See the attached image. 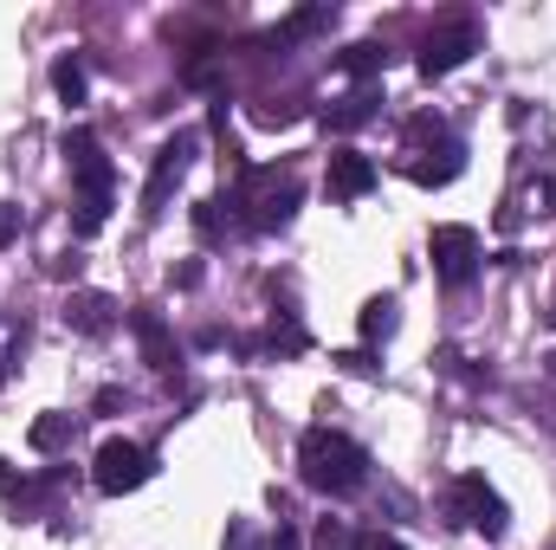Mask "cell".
<instances>
[{"label": "cell", "mask_w": 556, "mask_h": 550, "mask_svg": "<svg viewBox=\"0 0 556 550\" xmlns=\"http://www.w3.org/2000/svg\"><path fill=\"white\" fill-rule=\"evenodd\" d=\"M408 142H446V124L433 111H420V117H408Z\"/></svg>", "instance_id": "7402d4cb"}, {"label": "cell", "mask_w": 556, "mask_h": 550, "mask_svg": "<svg viewBox=\"0 0 556 550\" xmlns=\"http://www.w3.org/2000/svg\"><path fill=\"white\" fill-rule=\"evenodd\" d=\"M298 473H304L311 492L343 499V492H363V486H369V453H363L350 434H337V427H304V440H298Z\"/></svg>", "instance_id": "6da1fadb"}, {"label": "cell", "mask_w": 556, "mask_h": 550, "mask_svg": "<svg viewBox=\"0 0 556 550\" xmlns=\"http://www.w3.org/2000/svg\"><path fill=\"white\" fill-rule=\"evenodd\" d=\"M544 324H551V330H556V304H551V311H544Z\"/></svg>", "instance_id": "1f68e13d"}, {"label": "cell", "mask_w": 556, "mask_h": 550, "mask_svg": "<svg viewBox=\"0 0 556 550\" xmlns=\"http://www.w3.org/2000/svg\"><path fill=\"white\" fill-rule=\"evenodd\" d=\"M324 188H330L337 201H363V195L376 188V162H369L363 149H337L330 168H324Z\"/></svg>", "instance_id": "ba28073f"}, {"label": "cell", "mask_w": 556, "mask_h": 550, "mask_svg": "<svg viewBox=\"0 0 556 550\" xmlns=\"http://www.w3.org/2000/svg\"><path fill=\"white\" fill-rule=\"evenodd\" d=\"M459 168H466V149H459V142H440V155H433V162H427V155L408 162V175H415L420 188H446Z\"/></svg>", "instance_id": "5bb4252c"}, {"label": "cell", "mask_w": 556, "mask_h": 550, "mask_svg": "<svg viewBox=\"0 0 556 550\" xmlns=\"http://www.w3.org/2000/svg\"><path fill=\"white\" fill-rule=\"evenodd\" d=\"M111 221V195H78V214H72V234L78 240H91L98 227Z\"/></svg>", "instance_id": "d6986e66"}, {"label": "cell", "mask_w": 556, "mask_h": 550, "mask_svg": "<svg viewBox=\"0 0 556 550\" xmlns=\"http://www.w3.org/2000/svg\"><path fill=\"white\" fill-rule=\"evenodd\" d=\"M130 330H137V343H142V363L155 376H168L175 370V330L162 324V311H130Z\"/></svg>", "instance_id": "30bf717a"}, {"label": "cell", "mask_w": 556, "mask_h": 550, "mask_svg": "<svg viewBox=\"0 0 556 550\" xmlns=\"http://www.w3.org/2000/svg\"><path fill=\"white\" fill-rule=\"evenodd\" d=\"M337 65H343L350 78H376V72L389 65V52H382L376 39H356V46H343V52H337Z\"/></svg>", "instance_id": "2e32d148"}, {"label": "cell", "mask_w": 556, "mask_h": 550, "mask_svg": "<svg viewBox=\"0 0 556 550\" xmlns=\"http://www.w3.org/2000/svg\"><path fill=\"white\" fill-rule=\"evenodd\" d=\"M65 324H72L78 337H111V330H117V298H111V291H72Z\"/></svg>", "instance_id": "9c48e42d"}, {"label": "cell", "mask_w": 556, "mask_h": 550, "mask_svg": "<svg viewBox=\"0 0 556 550\" xmlns=\"http://www.w3.org/2000/svg\"><path fill=\"white\" fill-rule=\"evenodd\" d=\"M382 117V91L376 85H356L350 98H337L330 111H324V124L337 130V137H350V130H363V124H376Z\"/></svg>", "instance_id": "8fae6325"}, {"label": "cell", "mask_w": 556, "mask_h": 550, "mask_svg": "<svg viewBox=\"0 0 556 550\" xmlns=\"http://www.w3.org/2000/svg\"><path fill=\"white\" fill-rule=\"evenodd\" d=\"M363 550H408V545H395V538H376V545H363Z\"/></svg>", "instance_id": "4dcf8cb0"}, {"label": "cell", "mask_w": 556, "mask_h": 550, "mask_svg": "<svg viewBox=\"0 0 556 550\" xmlns=\"http://www.w3.org/2000/svg\"><path fill=\"white\" fill-rule=\"evenodd\" d=\"M446 518L453 525H472V532H485V538H505V499L479 479V473H459L453 479V499H446Z\"/></svg>", "instance_id": "277c9868"}, {"label": "cell", "mask_w": 556, "mask_h": 550, "mask_svg": "<svg viewBox=\"0 0 556 550\" xmlns=\"http://www.w3.org/2000/svg\"><path fill=\"white\" fill-rule=\"evenodd\" d=\"M124 409V389H98V414H117Z\"/></svg>", "instance_id": "83f0119b"}, {"label": "cell", "mask_w": 556, "mask_h": 550, "mask_svg": "<svg viewBox=\"0 0 556 550\" xmlns=\"http://www.w3.org/2000/svg\"><path fill=\"white\" fill-rule=\"evenodd\" d=\"M273 550H298V532H291V525H278V538H273Z\"/></svg>", "instance_id": "f1b7e54d"}, {"label": "cell", "mask_w": 556, "mask_h": 550, "mask_svg": "<svg viewBox=\"0 0 556 550\" xmlns=\"http://www.w3.org/2000/svg\"><path fill=\"white\" fill-rule=\"evenodd\" d=\"M194 234L201 240H220V201H194Z\"/></svg>", "instance_id": "603a6c76"}, {"label": "cell", "mask_w": 556, "mask_h": 550, "mask_svg": "<svg viewBox=\"0 0 556 550\" xmlns=\"http://www.w3.org/2000/svg\"><path fill=\"white\" fill-rule=\"evenodd\" d=\"M247 221L260 227V234H278V227H291V214H298V175L285 168H247Z\"/></svg>", "instance_id": "3957f363"}, {"label": "cell", "mask_w": 556, "mask_h": 550, "mask_svg": "<svg viewBox=\"0 0 556 550\" xmlns=\"http://www.w3.org/2000/svg\"><path fill=\"white\" fill-rule=\"evenodd\" d=\"M72 434H78V414H65V409H46L33 427H26L33 453H59V447H72Z\"/></svg>", "instance_id": "7c38bea8"}, {"label": "cell", "mask_w": 556, "mask_h": 550, "mask_svg": "<svg viewBox=\"0 0 556 550\" xmlns=\"http://www.w3.org/2000/svg\"><path fill=\"white\" fill-rule=\"evenodd\" d=\"M538 195H544V208L556 214V175H544V188H538Z\"/></svg>", "instance_id": "f546056e"}, {"label": "cell", "mask_w": 556, "mask_h": 550, "mask_svg": "<svg viewBox=\"0 0 556 550\" xmlns=\"http://www.w3.org/2000/svg\"><path fill=\"white\" fill-rule=\"evenodd\" d=\"M46 273H52V278H72V273H78V253H59V260H52Z\"/></svg>", "instance_id": "4316f807"}, {"label": "cell", "mask_w": 556, "mask_h": 550, "mask_svg": "<svg viewBox=\"0 0 556 550\" xmlns=\"http://www.w3.org/2000/svg\"><path fill=\"white\" fill-rule=\"evenodd\" d=\"M194 149H201L194 130H181V137H168L162 149H155V168H149V188H142V214H162V208H168V195L181 188V175H188Z\"/></svg>", "instance_id": "5b68a950"}, {"label": "cell", "mask_w": 556, "mask_h": 550, "mask_svg": "<svg viewBox=\"0 0 556 550\" xmlns=\"http://www.w3.org/2000/svg\"><path fill=\"white\" fill-rule=\"evenodd\" d=\"M13 240H20V208H13V201H0V253H7Z\"/></svg>", "instance_id": "484cf974"}, {"label": "cell", "mask_w": 556, "mask_h": 550, "mask_svg": "<svg viewBox=\"0 0 556 550\" xmlns=\"http://www.w3.org/2000/svg\"><path fill=\"white\" fill-rule=\"evenodd\" d=\"M52 91H59V104H65V111H78V104L91 98V85H85V65H78V52L52 65Z\"/></svg>", "instance_id": "9a60e30c"}, {"label": "cell", "mask_w": 556, "mask_h": 550, "mask_svg": "<svg viewBox=\"0 0 556 550\" xmlns=\"http://www.w3.org/2000/svg\"><path fill=\"white\" fill-rule=\"evenodd\" d=\"M330 363H343L350 376H376V370H382V363H376V350H337Z\"/></svg>", "instance_id": "cb8c5ba5"}, {"label": "cell", "mask_w": 556, "mask_h": 550, "mask_svg": "<svg viewBox=\"0 0 556 550\" xmlns=\"http://www.w3.org/2000/svg\"><path fill=\"white\" fill-rule=\"evenodd\" d=\"M155 479V453L137 447V440H124V434H111L104 447H98V460H91V486L104 492V499H124V492H137Z\"/></svg>", "instance_id": "7a4b0ae2"}, {"label": "cell", "mask_w": 556, "mask_h": 550, "mask_svg": "<svg viewBox=\"0 0 556 550\" xmlns=\"http://www.w3.org/2000/svg\"><path fill=\"white\" fill-rule=\"evenodd\" d=\"M395 324H402V304H395L389 291H382V298H369V304H363V317H356V330H363V343H369V350H376V343H389V337H395Z\"/></svg>", "instance_id": "4fadbf2b"}, {"label": "cell", "mask_w": 556, "mask_h": 550, "mask_svg": "<svg viewBox=\"0 0 556 550\" xmlns=\"http://www.w3.org/2000/svg\"><path fill=\"white\" fill-rule=\"evenodd\" d=\"M427 253H433V273L446 285H472V273H479V234L472 227H433Z\"/></svg>", "instance_id": "52a82bcc"}, {"label": "cell", "mask_w": 556, "mask_h": 550, "mask_svg": "<svg viewBox=\"0 0 556 550\" xmlns=\"http://www.w3.org/2000/svg\"><path fill=\"white\" fill-rule=\"evenodd\" d=\"M311 550H363V538H356L343 518H317V532H311Z\"/></svg>", "instance_id": "ffe728a7"}, {"label": "cell", "mask_w": 556, "mask_h": 550, "mask_svg": "<svg viewBox=\"0 0 556 550\" xmlns=\"http://www.w3.org/2000/svg\"><path fill=\"white\" fill-rule=\"evenodd\" d=\"M266 350H273V357H304V350H311V337H304V324H298V317H273Z\"/></svg>", "instance_id": "ac0fdd59"}, {"label": "cell", "mask_w": 556, "mask_h": 550, "mask_svg": "<svg viewBox=\"0 0 556 550\" xmlns=\"http://www.w3.org/2000/svg\"><path fill=\"white\" fill-rule=\"evenodd\" d=\"M330 20H337V7H304V13H291V20L278 26L273 39H278V46H291V39H311V33H324Z\"/></svg>", "instance_id": "e0dca14e"}, {"label": "cell", "mask_w": 556, "mask_h": 550, "mask_svg": "<svg viewBox=\"0 0 556 550\" xmlns=\"http://www.w3.org/2000/svg\"><path fill=\"white\" fill-rule=\"evenodd\" d=\"M472 52H479V26H472V20L433 26V33H427V46H420V78H427V85H433V78H446V72H459Z\"/></svg>", "instance_id": "8992f818"}, {"label": "cell", "mask_w": 556, "mask_h": 550, "mask_svg": "<svg viewBox=\"0 0 556 550\" xmlns=\"http://www.w3.org/2000/svg\"><path fill=\"white\" fill-rule=\"evenodd\" d=\"M227 550H266L260 525H253V518H233V525H227Z\"/></svg>", "instance_id": "44dd1931"}, {"label": "cell", "mask_w": 556, "mask_h": 550, "mask_svg": "<svg viewBox=\"0 0 556 550\" xmlns=\"http://www.w3.org/2000/svg\"><path fill=\"white\" fill-rule=\"evenodd\" d=\"M253 117H260L266 130H278V124H298L304 111H298V104H266V111H253Z\"/></svg>", "instance_id": "d4e9b609"}]
</instances>
